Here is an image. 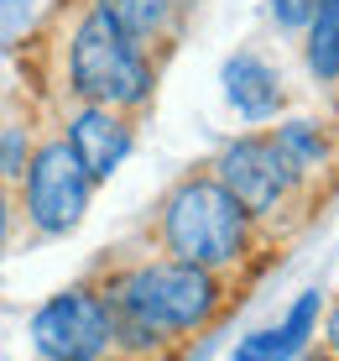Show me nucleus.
I'll list each match as a JSON object with an SVG mask.
<instances>
[{
    "mask_svg": "<svg viewBox=\"0 0 339 361\" xmlns=\"http://www.w3.org/2000/svg\"><path fill=\"white\" fill-rule=\"evenodd\" d=\"M68 152L73 163L84 168V178L89 183H110L120 173V163L131 157V121H125V110H110V105H79L68 116Z\"/></svg>",
    "mask_w": 339,
    "mask_h": 361,
    "instance_id": "0eeeda50",
    "label": "nucleus"
},
{
    "mask_svg": "<svg viewBox=\"0 0 339 361\" xmlns=\"http://www.w3.org/2000/svg\"><path fill=\"white\" fill-rule=\"evenodd\" d=\"M172 6H178V0H94V11H99V16H105L115 32H125L136 47H146L152 37L167 32Z\"/></svg>",
    "mask_w": 339,
    "mask_h": 361,
    "instance_id": "9d476101",
    "label": "nucleus"
},
{
    "mask_svg": "<svg viewBox=\"0 0 339 361\" xmlns=\"http://www.w3.org/2000/svg\"><path fill=\"white\" fill-rule=\"evenodd\" d=\"M319 309H324V293L319 288L298 293V304L287 309L282 325L250 330L245 341L235 345V361H293V356H303L308 351V335H313V325H319Z\"/></svg>",
    "mask_w": 339,
    "mask_h": 361,
    "instance_id": "1a4fd4ad",
    "label": "nucleus"
},
{
    "mask_svg": "<svg viewBox=\"0 0 339 361\" xmlns=\"http://www.w3.org/2000/svg\"><path fill=\"white\" fill-rule=\"evenodd\" d=\"M6 231H11V209H6V183H0V246H6Z\"/></svg>",
    "mask_w": 339,
    "mask_h": 361,
    "instance_id": "dca6fc26",
    "label": "nucleus"
},
{
    "mask_svg": "<svg viewBox=\"0 0 339 361\" xmlns=\"http://www.w3.org/2000/svg\"><path fill=\"white\" fill-rule=\"evenodd\" d=\"M308 68L319 84H339V0H319L308 16Z\"/></svg>",
    "mask_w": 339,
    "mask_h": 361,
    "instance_id": "9b49d317",
    "label": "nucleus"
},
{
    "mask_svg": "<svg viewBox=\"0 0 339 361\" xmlns=\"http://www.w3.org/2000/svg\"><path fill=\"white\" fill-rule=\"evenodd\" d=\"M110 341H115V319L105 293L94 288L53 293L32 314V351L42 361H105Z\"/></svg>",
    "mask_w": 339,
    "mask_h": 361,
    "instance_id": "20e7f679",
    "label": "nucleus"
},
{
    "mask_svg": "<svg viewBox=\"0 0 339 361\" xmlns=\"http://www.w3.org/2000/svg\"><path fill=\"white\" fill-rule=\"evenodd\" d=\"M313 6H319V0H271V21H277L282 32H303Z\"/></svg>",
    "mask_w": 339,
    "mask_h": 361,
    "instance_id": "4468645a",
    "label": "nucleus"
},
{
    "mask_svg": "<svg viewBox=\"0 0 339 361\" xmlns=\"http://www.w3.org/2000/svg\"><path fill=\"white\" fill-rule=\"evenodd\" d=\"M324 341H329V356H339V304L329 309V325H324Z\"/></svg>",
    "mask_w": 339,
    "mask_h": 361,
    "instance_id": "2eb2a0df",
    "label": "nucleus"
},
{
    "mask_svg": "<svg viewBox=\"0 0 339 361\" xmlns=\"http://www.w3.org/2000/svg\"><path fill=\"white\" fill-rule=\"evenodd\" d=\"M0 6H16V0H0Z\"/></svg>",
    "mask_w": 339,
    "mask_h": 361,
    "instance_id": "a211bd4d",
    "label": "nucleus"
},
{
    "mask_svg": "<svg viewBox=\"0 0 339 361\" xmlns=\"http://www.w3.org/2000/svg\"><path fill=\"white\" fill-rule=\"evenodd\" d=\"M162 246L172 262L224 272L245 257L250 246V215L224 194L215 173L204 178H183L162 204Z\"/></svg>",
    "mask_w": 339,
    "mask_h": 361,
    "instance_id": "f03ea898",
    "label": "nucleus"
},
{
    "mask_svg": "<svg viewBox=\"0 0 339 361\" xmlns=\"http://www.w3.org/2000/svg\"><path fill=\"white\" fill-rule=\"evenodd\" d=\"M32 163V131L27 126H0V178H21Z\"/></svg>",
    "mask_w": 339,
    "mask_h": 361,
    "instance_id": "ddd939ff",
    "label": "nucleus"
},
{
    "mask_svg": "<svg viewBox=\"0 0 339 361\" xmlns=\"http://www.w3.org/2000/svg\"><path fill=\"white\" fill-rule=\"evenodd\" d=\"M68 90L84 105H110V110H141L152 99V63L146 47H136L125 32H115L105 16L89 6L73 21L68 37Z\"/></svg>",
    "mask_w": 339,
    "mask_h": 361,
    "instance_id": "7ed1b4c3",
    "label": "nucleus"
},
{
    "mask_svg": "<svg viewBox=\"0 0 339 361\" xmlns=\"http://www.w3.org/2000/svg\"><path fill=\"white\" fill-rule=\"evenodd\" d=\"M303 361H334V356H303Z\"/></svg>",
    "mask_w": 339,
    "mask_h": 361,
    "instance_id": "f3484780",
    "label": "nucleus"
},
{
    "mask_svg": "<svg viewBox=\"0 0 339 361\" xmlns=\"http://www.w3.org/2000/svg\"><path fill=\"white\" fill-rule=\"evenodd\" d=\"M215 178L224 183V194H230L250 220H271L287 199L298 194L303 173L282 157V147L271 142V136H235L219 152Z\"/></svg>",
    "mask_w": 339,
    "mask_h": 361,
    "instance_id": "39448f33",
    "label": "nucleus"
},
{
    "mask_svg": "<svg viewBox=\"0 0 339 361\" xmlns=\"http://www.w3.org/2000/svg\"><path fill=\"white\" fill-rule=\"evenodd\" d=\"M271 142L282 147V157L303 173V178L319 173V168H329V142H324V131L313 126V121H282V126L271 131Z\"/></svg>",
    "mask_w": 339,
    "mask_h": 361,
    "instance_id": "f8f14e48",
    "label": "nucleus"
},
{
    "mask_svg": "<svg viewBox=\"0 0 339 361\" xmlns=\"http://www.w3.org/2000/svg\"><path fill=\"white\" fill-rule=\"evenodd\" d=\"M224 99L235 105L241 121H271L282 110V73L256 53H235L224 63Z\"/></svg>",
    "mask_w": 339,
    "mask_h": 361,
    "instance_id": "6e6552de",
    "label": "nucleus"
},
{
    "mask_svg": "<svg viewBox=\"0 0 339 361\" xmlns=\"http://www.w3.org/2000/svg\"><path fill=\"white\" fill-rule=\"evenodd\" d=\"M27 220L42 235H68L89 209V189L94 183L84 178V168L73 163L68 142H42L32 147V163H27Z\"/></svg>",
    "mask_w": 339,
    "mask_h": 361,
    "instance_id": "423d86ee",
    "label": "nucleus"
},
{
    "mask_svg": "<svg viewBox=\"0 0 339 361\" xmlns=\"http://www.w3.org/2000/svg\"><path fill=\"white\" fill-rule=\"evenodd\" d=\"M219 272L188 267V262H141L125 278L110 283L105 304L110 319H115V341L125 351H152V345L172 341V335L204 330L209 319L219 314Z\"/></svg>",
    "mask_w": 339,
    "mask_h": 361,
    "instance_id": "f257e3e1",
    "label": "nucleus"
}]
</instances>
